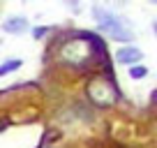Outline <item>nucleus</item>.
Here are the masks:
<instances>
[{"label":"nucleus","mask_w":157,"mask_h":148,"mask_svg":"<svg viewBox=\"0 0 157 148\" xmlns=\"http://www.w3.org/2000/svg\"><path fill=\"white\" fill-rule=\"evenodd\" d=\"M146 76H148V67L146 65H132V67H129V79L141 81V79H146Z\"/></svg>","instance_id":"6"},{"label":"nucleus","mask_w":157,"mask_h":148,"mask_svg":"<svg viewBox=\"0 0 157 148\" xmlns=\"http://www.w3.org/2000/svg\"><path fill=\"white\" fill-rule=\"evenodd\" d=\"M97 28H99V33L109 35L116 42H132L134 40V30L129 28V23L116 14H109L102 23H97Z\"/></svg>","instance_id":"3"},{"label":"nucleus","mask_w":157,"mask_h":148,"mask_svg":"<svg viewBox=\"0 0 157 148\" xmlns=\"http://www.w3.org/2000/svg\"><path fill=\"white\" fill-rule=\"evenodd\" d=\"M46 33H49V28H46V25H39V28H35V30H33V37H35V40H42Z\"/></svg>","instance_id":"8"},{"label":"nucleus","mask_w":157,"mask_h":148,"mask_svg":"<svg viewBox=\"0 0 157 148\" xmlns=\"http://www.w3.org/2000/svg\"><path fill=\"white\" fill-rule=\"evenodd\" d=\"M116 60L120 65H139L143 60V51L136 46H123V49H118Z\"/></svg>","instance_id":"4"},{"label":"nucleus","mask_w":157,"mask_h":148,"mask_svg":"<svg viewBox=\"0 0 157 148\" xmlns=\"http://www.w3.org/2000/svg\"><path fill=\"white\" fill-rule=\"evenodd\" d=\"M21 67V60L14 58V60H5V63L0 65V76H7L10 72H16V69Z\"/></svg>","instance_id":"7"},{"label":"nucleus","mask_w":157,"mask_h":148,"mask_svg":"<svg viewBox=\"0 0 157 148\" xmlns=\"http://www.w3.org/2000/svg\"><path fill=\"white\" fill-rule=\"evenodd\" d=\"M28 28H30V23H28V19H23V16H10V19L2 21V30L10 33V35H21Z\"/></svg>","instance_id":"5"},{"label":"nucleus","mask_w":157,"mask_h":148,"mask_svg":"<svg viewBox=\"0 0 157 148\" xmlns=\"http://www.w3.org/2000/svg\"><path fill=\"white\" fill-rule=\"evenodd\" d=\"M86 97L95 107L106 109V107H113L120 95H118V88L109 74H97V76L88 79V84H86Z\"/></svg>","instance_id":"2"},{"label":"nucleus","mask_w":157,"mask_h":148,"mask_svg":"<svg viewBox=\"0 0 157 148\" xmlns=\"http://www.w3.org/2000/svg\"><path fill=\"white\" fill-rule=\"evenodd\" d=\"M99 53H102V58H104L106 46L90 33H83L81 37H72V40H67L60 46V60L72 65V67H86V65Z\"/></svg>","instance_id":"1"}]
</instances>
